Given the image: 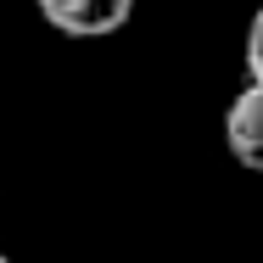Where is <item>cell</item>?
<instances>
[{"instance_id": "cell-1", "label": "cell", "mask_w": 263, "mask_h": 263, "mask_svg": "<svg viewBox=\"0 0 263 263\" xmlns=\"http://www.w3.org/2000/svg\"><path fill=\"white\" fill-rule=\"evenodd\" d=\"M34 6L67 40H106L135 17V0H34Z\"/></svg>"}, {"instance_id": "cell-2", "label": "cell", "mask_w": 263, "mask_h": 263, "mask_svg": "<svg viewBox=\"0 0 263 263\" xmlns=\"http://www.w3.org/2000/svg\"><path fill=\"white\" fill-rule=\"evenodd\" d=\"M224 146L241 168L263 174V79H252L224 112Z\"/></svg>"}, {"instance_id": "cell-3", "label": "cell", "mask_w": 263, "mask_h": 263, "mask_svg": "<svg viewBox=\"0 0 263 263\" xmlns=\"http://www.w3.org/2000/svg\"><path fill=\"white\" fill-rule=\"evenodd\" d=\"M247 67H252V79H263V6L252 17V34H247Z\"/></svg>"}, {"instance_id": "cell-4", "label": "cell", "mask_w": 263, "mask_h": 263, "mask_svg": "<svg viewBox=\"0 0 263 263\" xmlns=\"http://www.w3.org/2000/svg\"><path fill=\"white\" fill-rule=\"evenodd\" d=\"M0 263H11V258H0Z\"/></svg>"}]
</instances>
